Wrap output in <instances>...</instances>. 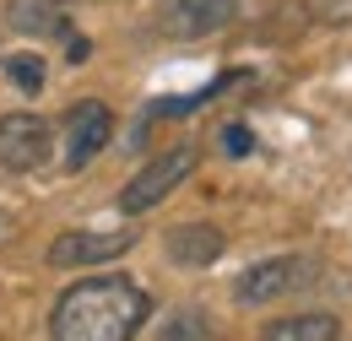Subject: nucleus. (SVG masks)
<instances>
[{
    "label": "nucleus",
    "mask_w": 352,
    "mask_h": 341,
    "mask_svg": "<svg viewBox=\"0 0 352 341\" xmlns=\"http://www.w3.org/2000/svg\"><path fill=\"white\" fill-rule=\"evenodd\" d=\"M152 320V298L125 276H87L49 309V341H135Z\"/></svg>",
    "instance_id": "obj_1"
},
{
    "label": "nucleus",
    "mask_w": 352,
    "mask_h": 341,
    "mask_svg": "<svg viewBox=\"0 0 352 341\" xmlns=\"http://www.w3.org/2000/svg\"><path fill=\"white\" fill-rule=\"evenodd\" d=\"M190 173H195V146H174V152L152 157V163L135 173L125 190H120V212H125V217L152 212L157 201H168V195H174V190L190 179Z\"/></svg>",
    "instance_id": "obj_2"
},
{
    "label": "nucleus",
    "mask_w": 352,
    "mask_h": 341,
    "mask_svg": "<svg viewBox=\"0 0 352 341\" xmlns=\"http://www.w3.org/2000/svg\"><path fill=\"white\" fill-rule=\"evenodd\" d=\"M314 282V265L304 255H271V260H255L239 282H233V298L244 309H261V303H276L287 293H298Z\"/></svg>",
    "instance_id": "obj_3"
},
{
    "label": "nucleus",
    "mask_w": 352,
    "mask_h": 341,
    "mask_svg": "<svg viewBox=\"0 0 352 341\" xmlns=\"http://www.w3.org/2000/svg\"><path fill=\"white\" fill-rule=\"evenodd\" d=\"M239 22V0H157V33L174 43L212 38Z\"/></svg>",
    "instance_id": "obj_4"
},
{
    "label": "nucleus",
    "mask_w": 352,
    "mask_h": 341,
    "mask_svg": "<svg viewBox=\"0 0 352 341\" xmlns=\"http://www.w3.org/2000/svg\"><path fill=\"white\" fill-rule=\"evenodd\" d=\"M54 157V125L44 114H6L0 120V168L33 173Z\"/></svg>",
    "instance_id": "obj_5"
},
{
    "label": "nucleus",
    "mask_w": 352,
    "mask_h": 341,
    "mask_svg": "<svg viewBox=\"0 0 352 341\" xmlns=\"http://www.w3.org/2000/svg\"><path fill=\"white\" fill-rule=\"evenodd\" d=\"M135 250V233L114 228V233H98V228H76V233H60L49 244V265L60 271H76V265H109V260L131 255Z\"/></svg>",
    "instance_id": "obj_6"
},
{
    "label": "nucleus",
    "mask_w": 352,
    "mask_h": 341,
    "mask_svg": "<svg viewBox=\"0 0 352 341\" xmlns=\"http://www.w3.org/2000/svg\"><path fill=\"white\" fill-rule=\"evenodd\" d=\"M109 135H114V114H109V103H98V98H82L71 114H65V168H87L92 157L109 146Z\"/></svg>",
    "instance_id": "obj_7"
},
{
    "label": "nucleus",
    "mask_w": 352,
    "mask_h": 341,
    "mask_svg": "<svg viewBox=\"0 0 352 341\" xmlns=\"http://www.w3.org/2000/svg\"><path fill=\"white\" fill-rule=\"evenodd\" d=\"M6 16L28 38H71V6L65 0H11Z\"/></svg>",
    "instance_id": "obj_8"
},
{
    "label": "nucleus",
    "mask_w": 352,
    "mask_h": 341,
    "mask_svg": "<svg viewBox=\"0 0 352 341\" xmlns=\"http://www.w3.org/2000/svg\"><path fill=\"white\" fill-rule=\"evenodd\" d=\"M222 250H228V239L212 222H179L168 233V260H179V265H212V260H222Z\"/></svg>",
    "instance_id": "obj_9"
},
{
    "label": "nucleus",
    "mask_w": 352,
    "mask_h": 341,
    "mask_svg": "<svg viewBox=\"0 0 352 341\" xmlns=\"http://www.w3.org/2000/svg\"><path fill=\"white\" fill-rule=\"evenodd\" d=\"M336 336H342L336 314H287L261 331V341H336Z\"/></svg>",
    "instance_id": "obj_10"
},
{
    "label": "nucleus",
    "mask_w": 352,
    "mask_h": 341,
    "mask_svg": "<svg viewBox=\"0 0 352 341\" xmlns=\"http://www.w3.org/2000/svg\"><path fill=\"white\" fill-rule=\"evenodd\" d=\"M157 341H212V325H206L201 309H179L174 320H163Z\"/></svg>",
    "instance_id": "obj_11"
},
{
    "label": "nucleus",
    "mask_w": 352,
    "mask_h": 341,
    "mask_svg": "<svg viewBox=\"0 0 352 341\" xmlns=\"http://www.w3.org/2000/svg\"><path fill=\"white\" fill-rule=\"evenodd\" d=\"M6 82L11 87H22V92H38L44 87V65H38V54H6Z\"/></svg>",
    "instance_id": "obj_12"
},
{
    "label": "nucleus",
    "mask_w": 352,
    "mask_h": 341,
    "mask_svg": "<svg viewBox=\"0 0 352 341\" xmlns=\"http://www.w3.org/2000/svg\"><path fill=\"white\" fill-rule=\"evenodd\" d=\"M222 152H228V157H250V152H255V135L244 125H228L222 130Z\"/></svg>",
    "instance_id": "obj_13"
}]
</instances>
